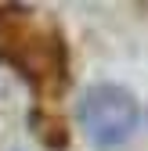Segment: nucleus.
<instances>
[{
	"label": "nucleus",
	"mask_w": 148,
	"mask_h": 151,
	"mask_svg": "<svg viewBox=\"0 0 148 151\" xmlns=\"http://www.w3.org/2000/svg\"><path fill=\"white\" fill-rule=\"evenodd\" d=\"M0 61L22 76L44 104H54L69 86L65 36L44 11L0 4Z\"/></svg>",
	"instance_id": "f257e3e1"
},
{
	"label": "nucleus",
	"mask_w": 148,
	"mask_h": 151,
	"mask_svg": "<svg viewBox=\"0 0 148 151\" xmlns=\"http://www.w3.org/2000/svg\"><path fill=\"white\" fill-rule=\"evenodd\" d=\"M137 119H141V108L134 101V93L116 83L90 86L80 101V126L90 137V144H98V147L126 144L137 129Z\"/></svg>",
	"instance_id": "f03ea898"
}]
</instances>
